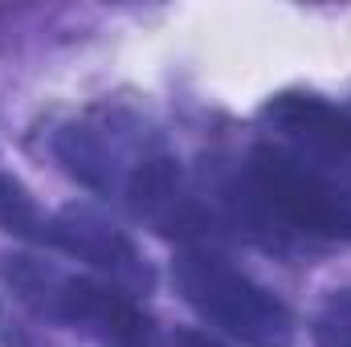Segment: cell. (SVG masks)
I'll use <instances>...</instances> for the list:
<instances>
[{
    "label": "cell",
    "mask_w": 351,
    "mask_h": 347,
    "mask_svg": "<svg viewBox=\"0 0 351 347\" xmlns=\"http://www.w3.org/2000/svg\"><path fill=\"white\" fill-rule=\"evenodd\" d=\"M4 278L29 311L70 331H82L90 339H102L110 347H147L156 335L143 307L127 290L110 286L106 278L70 274L53 261L29 254L4 258Z\"/></svg>",
    "instance_id": "6da1fadb"
},
{
    "label": "cell",
    "mask_w": 351,
    "mask_h": 347,
    "mask_svg": "<svg viewBox=\"0 0 351 347\" xmlns=\"http://www.w3.org/2000/svg\"><path fill=\"white\" fill-rule=\"evenodd\" d=\"M237 196H245V208L262 225L319 241H351V184L298 164L274 143L250 152Z\"/></svg>",
    "instance_id": "7a4b0ae2"
},
{
    "label": "cell",
    "mask_w": 351,
    "mask_h": 347,
    "mask_svg": "<svg viewBox=\"0 0 351 347\" xmlns=\"http://www.w3.org/2000/svg\"><path fill=\"white\" fill-rule=\"evenodd\" d=\"M172 278L184 302L233 339H245L254 347H282L294 331L286 302L213 250H184L172 261Z\"/></svg>",
    "instance_id": "3957f363"
},
{
    "label": "cell",
    "mask_w": 351,
    "mask_h": 347,
    "mask_svg": "<svg viewBox=\"0 0 351 347\" xmlns=\"http://www.w3.org/2000/svg\"><path fill=\"white\" fill-rule=\"evenodd\" d=\"M265 127L274 131V147L294 156L298 164L351 184V115L331 106L319 94L286 90L269 98L262 110Z\"/></svg>",
    "instance_id": "277c9868"
},
{
    "label": "cell",
    "mask_w": 351,
    "mask_h": 347,
    "mask_svg": "<svg viewBox=\"0 0 351 347\" xmlns=\"http://www.w3.org/2000/svg\"><path fill=\"white\" fill-rule=\"evenodd\" d=\"M41 246H53L70 258L86 261L90 270H98L110 286H119L127 294H143L152 286V270H147L143 254L135 250V241L86 204L49 213L45 229H41Z\"/></svg>",
    "instance_id": "5b68a950"
},
{
    "label": "cell",
    "mask_w": 351,
    "mask_h": 347,
    "mask_svg": "<svg viewBox=\"0 0 351 347\" xmlns=\"http://www.w3.org/2000/svg\"><path fill=\"white\" fill-rule=\"evenodd\" d=\"M123 200L156 229L180 241H204L213 229L208 204L192 192V184L184 180L180 164L168 152H160L156 143L147 147V156L135 164V172L123 184Z\"/></svg>",
    "instance_id": "8992f818"
},
{
    "label": "cell",
    "mask_w": 351,
    "mask_h": 347,
    "mask_svg": "<svg viewBox=\"0 0 351 347\" xmlns=\"http://www.w3.org/2000/svg\"><path fill=\"white\" fill-rule=\"evenodd\" d=\"M58 156L82 184L98 192H123L127 176L147 156V139L123 131L119 123H70L58 135Z\"/></svg>",
    "instance_id": "52a82bcc"
},
{
    "label": "cell",
    "mask_w": 351,
    "mask_h": 347,
    "mask_svg": "<svg viewBox=\"0 0 351 347\" xmlns=\"http://www.w3.org/2000/svg\"><path fill=\"white\" fill-rule=\"evenodd\" d=\"M315 344L319 347H351V290L327 298V307L315 319Z\"/></svg>",
    "instance_id": "ba28073f"
},
{
    "label": "cell",
    "mask_w": 351,
    "mask_h": 347,
    "mask_svg": "<svg viewBox=\"0 0 351 347\" xmlns=\"http://www.w3.org/2000/svg\"><path fill=\"white\" fill-rule=\"evenodd\" d=\"M172 347H229V344H221L217 335H208L200 327H180L172 335Z\"/></svg>",
    "instance_id": "9c48e42d"
}]
</instances>
